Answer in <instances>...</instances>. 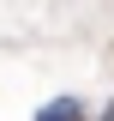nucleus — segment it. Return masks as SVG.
I'll list each match as a JSON object with an SVG mask.
<instances>
[{"instance_id":"f257e3e1","label":"nucleus","mask_w":114,"mask_h":121,"mask_svg":"<svg viewBox=\"0 0 114 121\" xmlns=\"http://www.w3.org/2000/svg\"><path fill=\"white\" fill-rule=\"evenodd\" d=\"M84 109H78V97H54V103H42L36 109V121H78Z\"/></svg>"}]
</instances>
